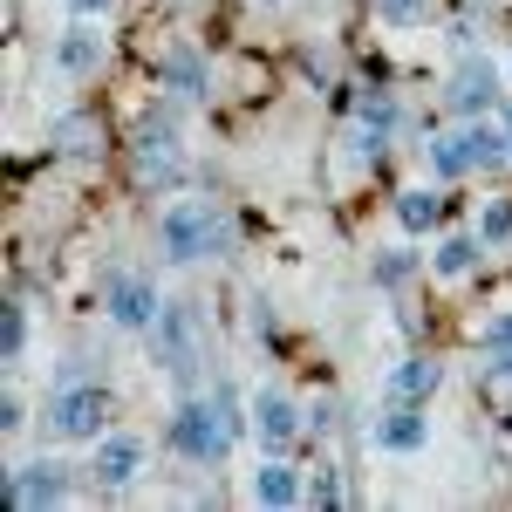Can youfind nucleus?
Instances as JSON below:
<instances>
[{
    "label": "nucleus",
    "instance_id": "nucleus-20",
    "mask_svg": "<svg viewBox=\"0 0 512 512\" xmlns=\"http://www.w3.org/2000/svg\"><path fill=\"white\" fill-rule=\"evenodd\" d=\"M472 260H478V239H444L437 246V274H472Z\"/></svg>",
    "mask_w": 512,
    "mask_h": 512
},
{
    "label": "nucleus",
    "instance_id": "nucleus-3",
    "mask_svg": "<svg viewBox=\"0 0 512 512\" xmlns=\"http://www.w3.org/2000/svg\"><path fill=\"white\" fill-rule=\"evenodd\" d=\"M103 417H110V396L103 390H62L55 403H48V437H62V444H82V437L103 431Z\"/></svg>",
    "mask_w": 512,
    "mask_h": 512
},
{
    "label": "nucleus",
    "instance_id": "nucleus-22",
    "mask_svg": "<svg viewBox=\"0 0 512 512\" xmlns=\"http://www.w3.org/2000/svg\"><path fill=\"white\" fill-rule=\"evenodd\" d=\"M335 499H342L335 472H315V478H308V506H335Z\"/></svg>",
    "mask_w": 512,
    "mask_h": 512
},
{
    "label": "nucleus",
    "instance_id": "nucleus-2",
    "mask_svg": "<svg viewBox=\"0 0 512 512\" xmlns=\"http://www.w3.org/2000/svg\"><path fill=\"white\" fill-rule=\"evenodd\" d=\"M158 239H164L171 260H212V253H226L233 226H226V212H219L212 198H178V205L164 212Z\"/></svg>",
    "mask_w": 512,
    "mask_h": 512
},
{
    "label": "nucleus",
    "instance_id": "nucleus-8",
    "mask_svg": "<svg viewBox=\"0 0 512 512\" xmlns=\"http://www.w3.org/2000/svg\"><path fill=\"white\" fill-rule=\"evenodd\" d=\"M253 424H260V444L267 451H287L294 437H301V417H294V403L280 390H260V403H253Z\"/></svg>",
    "mask_w": 512,
    "mask_h": 512
},
{
    "label": "nucleus",
    "instance_id": "nucleus-24",
    "mask_svg": "<svg viewBox=\"0 0 512 512\" xmlns=\"http://www.w3.org/2000/svg\"><path fill=\"white\" fill-rule=\"evenodd\" d=\"M485 349H512V315H506V321H492V328H485Z\"/></svg>",
    "mask_w": 512,
    "mask_h": 512
},
{
    "label": "nucleus",
    "instance_id": "nucleus-26",
    "mask_svg": "<svg viewBox=\"0 0 512 512\" xmlns=\"http://www.w3.org/2000/svg\"><path fill=\"white\" fill-rule=\"evenodd\" d=\"M492 376H499V383H512V355H506V362H492Z\"/></svg>",
    "mask_w": 512,
    "mask_h": 512
},
{
    "label": "nucleus",
    "instance_id": "nucleus-7",
    "mask_svg": "<svg viewBox=\"0 0 512 512\" xmlns=\"http://www.w3.org/2000/svg\"><path fill=\"white\" fill-rule=\"evenodd\" d=\"M69 492V478H62V465H21V472L7 478V506H21V512H35V506H55Z\"/></svg>",
    "mask_w": 512,
    "mask_h": 512
},
{
    "label": "nucleus",
    "instance_id": "nucleus-14",
    "mask_svg": "<svg viewBox=\"0 0 512 512\" xmlns=\"http://www.w3.org/2000/svg\"><path fill=\"white\" fill-rule=\"evenodd\" d=\"M390 130H396V103H390V96H369V103L355 110V144H362L369 158L383 151V137H390Z\"/></svg>",
    "mask_w": 512,
    "mask_h": 512
},
{
    "label": "nucleus",
    "instance_id": "nucleus-23",
    "mask_svg": "<svg viewBox=\"0 0 512 512\" xmlns=\"http://www.w3.org/2000/svg\"><path fill=\"white\" fill-rule=\"evenodd\" d=\"M383 14H390V21H417V14H424V0H383Z\"/></svg>",
    "mask_w": 512,
    "mask_h": 512
},
{
    "label": "nucleus",
    "instance_id": "nucleus-17",
    "mask_svg": "<svg viewBox=\"0 0 512 512\" xmlns=\"http://www.w3.org/2000/svg\"><path fill=\"white\" fill-rule=\"evenodd\" d=\"M437 212H444V205H437V192H403V198H396V219H403V233H431Z\"/></svg>",
    "mask_w": 512,
    "mask_h": 512
},
{
    "label": "nucleus",
    "instance_id": "nucleus-19",
    "mask_svg": "<svg viewBox=\"0 0 512 512\" xmlns=\"http://www.w3.org/2000/svg\"><path fill=\"white\" fill-rule=\"evenodd\" d=\"M0 349H7V362L28 355V308L21 301H7V315H0Z\"/></svg>",
    "mask_w": 512,
    "mask_h": 512
},
{
    "label": "nucleus",
    "instance_id": "nucleus-15",
    "mask_svg": "<svg viewBox=\"0 0 512 512\" xmlns=\"http://www.w3.org/2000/svg\"><path fill=\"white\" fill-rule=\"evenodd\" d=\"M253 499H260V506H301L308 485L287 472V465H260V472H253Z\"/></svg>",
    "mask_w": 512,
    "mask_h": 512
},
{
    "label": "nucleus",
    "instance_id": "nucleus-13",
    "mask_svg": "<svg viewBox=\"0 0 512 512\" xmlns=\"http://www.w3.org/2000/svg\"><path fill=\"white\" fill-rule=\"evenodd\" d=\"M431 171H437V178H465V171H478V151H472V123H465V130H451V137H437V144H431Z\"/></svg>",
    "mask_w": 512,
    "mask_h": 512
},
{
    "label": "nucleus",
    "instance_id": "nucleus-10",
    "mask_svg": "<svg viewBox=\"0 0 512 512\" xmlns=\"http://www.w3.org/2000/svg\"><path fill=\"white\" fill-rule=\"evenodd\" d=\"M437 376H444V369H437L431 355H410V362H396V369H390V403H424V396L437 390Z\"/></svg>",
    "mask_w": 512,
    "mask_h": 512
},
{
    "label": "nucleus",
    "instance_id": "nucleus-16",
    "mask_svg": "<svg viewBox=\"0 0 512 512\" xmlns=\"http://www.w3.org/2000/svg\"><path fill=\"white\" fill-rule=\"evenodd\" d=\"M96 62H103V35H89V28L62 35V69H69V76H89Z\"/></svg>",
    "mask_w": 512,
    "mask_h": 512
},
{
    "label": "nucleus",
    "instance_id": "nucleus-9",
    "mask_svg": "<svg viewBox=\"0 0 512 512\" xmlns=\"http://www.w3.org/2000/svg\"><path fill=\"white\" fill-rule=\"evenodd\" d=\"M137 465H144V444H137V437H103L89 472H96V485H130Z\"/></svg>",
    "mask_w": 512,
    "mask_h": 512
},
{
    "label": "nucleus",
    "instance_id": "nucleus-6",
    "mask_svg": "<svg viewBox=\"0 0 512 512\" xmlns=\"http://www.w3.org/2000/svg\"><path fill=\"white\" fill-rule=\"evenodd\" d=\"M158 315H164V301H158V287L144 274H117L110 280V321H123V328H158Z\"/></svg>",
    "mask_w": 512,
    "mask_h": 512
},
{
    "label": "nucleus",
    "instance_id": "nucleus-27",
    "mask_svg": "<svg viewBox=\"0 0 512 512\" xmlns=\"http://www.w3.org/2000/svg\"><path fill=\"white\" fill-rule=\"evenodd\" d=\"M506 144H512V110H506Z\"/></svg>",
    "mask_w": 512,
    "mask_h": 512
},
{
    "label": "nucleus",
    "instance_id": "nucleus-1",
    "mask_svg": "<svg viewBox=\"0 0 512 512\" xmlns=\"http://www.w3.org/2000/svg\"><path fill=\"white\" fill-rule=\"evenodd\" d=\"M239 437V417H233V396H185L178 417H171V451L192 458V465H219L226 444Z\"/></svg>",
    "mask_w": 512,
    "mask_h": 512
},
{
    "label": "nucleus",
    "instance_id": "nucleus-21",
    "mask_svg": "<svg viewBox=\"0 0 512 512\" xmlns=\"http://www.w3.org/2000/svg\"><path fill=\"white\" fill-rule=\"evenodd\" d=\"M478 239H512V205H485V219H478Z\"/></svg>",
    "mask_w": 512,
    "mask_h": 512
},
{
    "label": "nucleus",
    "instance_id": "nucleus-11",
    "mask_svg": "<svg viewBox=\"0 0 512 512\" xmlns=\"http://www.w3.org/2000/svg\"><path fill=\"white\" fill-rule=\"evenodd\" d=\"M492 96H499V76L478 62V69H465V76L451 82V110L458 117H478V110H492Z\"/></svg>",
    "mask_w": 512,
    "mask_h": 512
},
{
    "label": "nucleus",
    "instance_id": "nucleus-18",
    "mask_svg": "<svg viewBox=\"0 0 512 512\" xmlns=\"http://www.w3.org/2000/svg\"><path fill=\"white\" fill-rule=\"evenodd\" d=\"M164 82H171L178 96H205V62H198L192 48H178V55L164 62Z\"/></svg>",
    "mask_w": 512,
    "mask_h": 512
},
{
    "label": "nucleus",
    "instance_id": "nucleus-4",
    "mask_svg": "<svg viewBox=\"0 0 512 512\" xmlns=\"http://www.w3.org/2000/svg\"><path fill=\"white\" fill-rule=\"evenodd\" d=\"M151 342H158L164 369H171L178 383H192V369H198V321H192V308H164L158 328H151Z\"/></svg>",
    "mask_w": 512,
    "mask_h": 512
},
{
    "label": "nucleus",
    "instance_id": "nucleus-12",
    "mask_svg": "<svg viewBox=\"0 0 512 512\" xmlns=\"http://www.w3.org/2000/svg\"><path fill=\"white\" fill-rule=\"evenodd\" d=\"M376 444H383V451H424V417H417V403H396L390 417L376 424Z\"/></svg>",
    "mask_w": 512,
    "mask_h": 512
},
{
    "label": "nucleus",
    "instance_id": "nucleus-25",
    "mask_svg": "<svg viewBox=\"0 0 512 512\" xmlns=\"http://www.w3.org/2000/svg\"><path fill=\"white\" fill-rule=\"evenodd\" d=\"M69 7H76L82 21H89V14H103V7H110V0H69Z\"/></svg>",
    "mask_w": 512,
    "mask_h": 512
},
{
    "label": "nucleus",
    "instance_id": "nucleus-5",
    "mask_svg": "<svg viewBox=\"0 0 512 512\" xmlns=\"http://www.w3.org/2000/svg\"><path fill=\"white\" fill-rule=\"evenodd\" d=\"M130 171H137V185H171L185 158H178V144H171V123H144L137 130V151H130Z\"/></svg>",
    "mask_w": 512,
    "mask_h": 512
}]
</instances>
